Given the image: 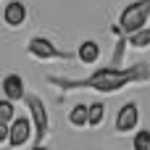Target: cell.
I'll use <instances>...</instances> for the list:
<instances>
[{
  "label": "cell",
  "instance_id": "15",
  "mask_svg": "<svg viewBox=\"0 0 150 150\" xmlns=\"http://www.w3.org/2000/svg\"><path fill=\"white\" fill-rule=\"evenodd\" d=\"M32 150H47V148H42V145H37V148H32Z\"/></svg>",
  "mask_w": 150,
  "mask_h": 150
},
{
  "label": "cell",
  "instance_id": "7",
  "mask_svg": "<svg viewBox=\"0 0 150 150\" xmlns=\"http://www.w3.org/2000/svg\"><path fill=\"white\" fill-rule=\"evenodd\" d=\"M3 21H5L8 26H21V24L26 21V5L18 3V0L8 3V5L3 8Z\"/></svg>",
  "mask_w": 150,
  "mask_h": 150
},
{
  "label": "cell",
  "instance_id": "3",
  "mask_svg": "<svg viewBox=\"0 0 150 150\" xmlns=\"http://www.w3.org/2000/svg\"><path fill=\"white\" fill-rule=\"evenodd\" d=\"M24 100L29 105V113H32V121H34V129H37V140L42 142V137L47 134V111H45L42 100L34 98V95H26Z\"/></svg>",
  "mask_w": 150,
  "mask_h": 150
},
{
  "label": "cell",
  "instance_id": "2",
  "mask_svg": "<svg viewBox=\"0 0 150 150\" xmlns=\"http://www.w3.org/2000/svg\"><path fill=\"white\" fill-rule=\"evenodd\" d=\"M148 18H150V0H137V3H132V5H127L121 11L119 26H121V32L134 34V32L145 29Z\"/></svg>",
  "mask_w": 150,
  "mask_h": 150
},
{
  "label": "cell",
  "instance_id": "4",
  "mask_svg": "<svg viewBox=\"0 0 150 150\" xmlns=\"http://www.w3.org/2000/svg\"><path fill=\"white\" fill-rule=\"evenodd\" d=\"M26 50H29L34 58H42V61H47V58H69V53H61V50H55V47H53V42L42 40V37H34V40H29Z\"/></svg>",
  "mask_w": 150,
  "mask_h": 150
},
{
  "label": "cell",
  "instance_id": "14",
  "mask_svg": "<svg viewBox=\"0 0 150 150\" xmlns=\"http://www.w3.org/2000/svg\"><path fill=\"white\" fill-rule=\"evenodd\" d=\"M132 148H134V150H150V132H148V129H142V132L134 134Z\"/></svg>",
  "mask_w": 150,
  "mask_h": 150
},
{
  "label": "cell",
  "instance_id": "6",
  "mask_svg": "<svg viewBox=\"0 0 150 150\" xmlns=\"http://www.w3.org/2000/svg\"><path fill=\"white\" fill-rule=\"evenodd\" d=\"M137 121H140L137 105H134V103H127V105H121V111H119V116H116V129H119V132H132V129L137 127Z\"/></svg>",
  "mask_w": 150,
  "mask_h": 150
},
{
  "label": "cell",
  "instance_id": "5",
  "mask_svg": "<svg viewBox=\"0 0 150 150\" xmlns=\"http://www.w3.org/2000/svg\"><path fill=\"white\" fill-rule=\"evenodd\" d=\"M29 137H32V119L18 116V119L11 124V140H8V145H11V148H21Z\"/></svg>",
  "mask_w": 150,
  "mask_h": 150
},
{
  "label": "cell",
  "instance_id": "12",
  "mask_svg": "<svg viewBox=\"0 0 150 150\" xmlns=\"http://www.w3.org/2000/svg\"><path fill=\"white\" fill-rule=\"evenodd\" d=\"M16 116H13V100H3L0 103V124H13Z\"/></svg>",
  "mask_w": 150,
  "mask_h": 150
},
{
  "label": "cell",
  "instance_id": "10",
  "mask_svg": "<svg viewBox=\"0 0 150 150\" xmlns=\"http://www.w3.org/2000/svg\"><path fill=\"white\" fill-rule=\"evenodd\" d=\"M69 121H71L74 127H84V124H90V105H74L71 113H69Z\"/></svg>",
  "mask_w": 150,
  "mask_h": 150
},
{
  "label": "cell",
  "instance_id": "8",
  "mask_svg": "<svg viewBox=\"0 0 150 150\" xmlns=\"http://www.w3.org/2000/svg\"><path fill=\"white\" fill-rule=\"evenodd\" d=\"M3 95H5V100H21V98H26V92H24V79H21L18 74H8V76L3 79Z\"/></svg>",
  "mask_w": 150,
  "mask_h": 150
},
{
  "label": "cell",
  "instance_id": "11",
  "mask_svg": "<svg viewBox=\"0 0 150 150\" xmlns=\"http://www.w3.org/2000/svg\"><path fill=\"white\" fill-rule=\"evenodd\" d=\"M129 45L132 47H150V29H140V32L129 34Z\"/></svg>",
  "mask_w": 150,
  "mask_h": 150
},
{
  "label": "cell",
  "instance_id": "9",
  "mask_svg": "<svg viewBox=\"0 0 150 150\" xmlns=\"http://www.w3.org/2000/svg\"><path fill=\"white\" fill-rule=\"evenodd\" d=\"M76 58H79L82 63H95V61L100 58V45H98V42H92V40L82 42V45H79V50H76Z\"/></svg>",
  "mask_w": 150,
  "mask_h": 150
},
{
  "label": "cell",
  "instance_id": "1",
  "mask_svg": "<svg viewBox=\"0 0 150 150\" xmlns=\"http://www.w3.org/2000/svg\"><path fill=\"white\" fill-rule=\"evenodd\" d=\"M137 79H150V66H134V69H100L87 79H58L50 76V84L61 87V90H76V87H87V90H98V92H116L129 82Z\"/></svg>",
  "mask_w": 150,
  "mask_h": 150
},
{
  "label": "cell",
  "instance_id": "13",
  "mask_svg": "<svg viewBox=\"0 0 150 150\" xmlns=\"http://www.w3.org/2000/svg\"><path fill=\"white\" fill-rule=\"evenodd\" d=\"M105 119V105L103 103H92L90 105V127H98Z\"/></svg>",
  "mask_w": 150,
  "mask_h": 150
}]
</instances>
